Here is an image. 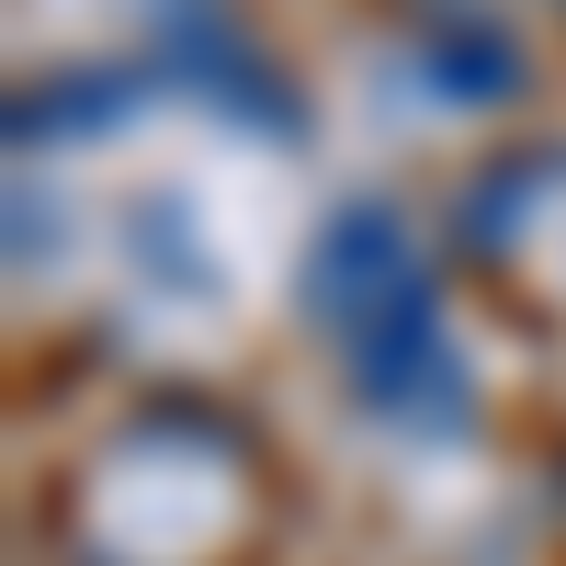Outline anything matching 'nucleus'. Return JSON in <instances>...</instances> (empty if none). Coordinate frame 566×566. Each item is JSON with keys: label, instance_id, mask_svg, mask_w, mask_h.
I'll list each match as a JSON object with an SVG mask.
<instances>
[{"label": "nucleus", "instance_id": "obj_1", "mask_svg": "<svg viewBox=\"0 0 566 566\" xmlns=\"http://www.w3.org/2000/svg\"><path fill=\"white\" fill-rule=\"evenodd\" d=\"M306 295L352 328V340H374V328H397V317H419V272H408V239H397V216H374V205H352L340 227H328V250H317V272H306Z\"/></svg>", "mask_w": 566, "mask_h": 566}, {"label": "nucleus", "instance_id": "obj_3", "mask_svg": "<svg viewBox=\"0 0 566 566\" xmlns=\"http://www.w3.org/2000/svg\"><path fill=\"white\" fill-rule=\"evenodd\" d=\"M431 80L464 91V103H499V91H522V45L499 23H453V34H431Z\"/></svg>", "mask_w": 566, "mask_h": 566}, {"label": "nucleus", "instance_id": "obj_2", "mask_svg": "<svg viewBox=\"0 0 566 566\" xmlns=\"http://www.w3.org/2000/svg\"><path fill=\"white\" fill-rule=\"evenodd\" d=\"M170 45H181V80H193V91L239 103L250 125H295V91H283V80H261V69H250V45L227 34V23H170Z\"/></svg>", "mask_w": 566, "mask_h": 566}]
</instances>
